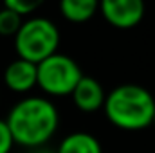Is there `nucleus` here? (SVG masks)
Listing matches in <instances>:
<instances>
[{
    "instance_id": "obj_1",
    "label": "nucleus",
    "mask_w": 155,
    "mask_h": 153,
    "mask_svg": "<svg viewBox=\"0 0 155 153\" xmlns=\"http://www.w3.org/2000/svg\"><path fill=\"white\" fill-rule=\"evenodd\" d=\"M15 144L24 148L43 146L58 130L60 114L52 101L31 96L18 101L5 117Z\"/></svg>"
},
{
    "instance_id": "obj_13",
    "label": "nucleus",
    "mask_w": 155,
    "mask_h": 153,
    "mask_svg": "<svg viewBox=\"0 0 155 153\" xmlns=\"http://www.w3.org/2000/svg\"><path fill=\"white\" fill-rule=\"evenodd\" d=\"M152 124H153V126H155V115H153V121H152Z\"/></svg>"
},
{
    "instance_id": "obj_2",
    "label": "nucleus",
    "mask_w": 155,
    "mask_h": 153,
    "mask_svg": "<svg viewBox=\"0 0 155 153\" xmlns=\"http://www.w3.org/2000/svg\"><path fill=\"white\" fill-rule=\"evenodd\" d=\"M103 110L107 119L123 130H143L152 124L155 99L141 85L126 83L116 86L105 99Z\"/></svg>"
},
{
    "instance_id": "obj_9",
    "label": "nucleus",
    "mask_w": 155,
    "mask_h": 153,
    "mask_svg": "<svg viewBox=\"0 0 155 153\" xmlns=\"http://www.w3.org/2000/svg\"><path fill=\"white\" fill-rule=\"evenodd\" d=\"M97 9H99V2L96 0H63L60 4V11L63 18L74 24L90 20L97 13Z\"/></svg>"
},
{
    "instance_id": "obj_12",
    "label": "nucleus",
    "mask_w": 155,
    "mask_h": 153,
    "mask_svg": "<svg viewBox=\"0 0 155 153\" xmlns=\"http://www.w3.org/2000/svg\"><path fill=\"white\" fill-rule=\"evenodd\" d=\"M13 146H15V141L9 132V126L5 119H0V153H11Z\"/></svg>"
},
{
    "instance_id": "obj_4",
    "label": "nucleus",
    "mask_w": 155,
    "mask_h": 153,
    "mask_svg": "<svg viewBox=\"0 0 155 153\" xmlns=\"http://www.w3.org/2000/svg\"><path fill=\"white\" fill-rule=\"evenodd\" d=\"M38 86L49 96H71L83 77L76 61L67 54H52L36 65Z\"/></svg>"
},
{
    "instance_id": "obj_7",
    "label": "nucleus",
    "mask_w": 155,
    "mask_h": 153,
    "mask_svg": "<svg viewBox=\"0 0 155 153\" xmlns=\"http://www.w3.org/2000/svg\"><path fill=\"white\" fill-rule=\"evenodd\" d=\"M71 96H72L74 105L81 112H96V110L103 108L105 99H107V94H105L101 83L90 76L81 77Z\"/></svg>"
},
{
    "instance_id": "obj_3",
    "label": "nucleus",
    "mask_w": 155,
    "mask_h": 153,
    "mask_svg": "<svg viewBox=\"0 0 155 153\" xmlns=\"http://www.w3.org/2000/svg\"><path fill=\"white\" fill-rule=\"evenodd\" d=\"M58 45L60 31L56 24L43 16H33L25 20L15 36V50L18 58L35 65L56 54Z\"/></svg>"
},
{
    "instance_id": "obj_11",
    "label": "nucleus",
    "mask_w": 155,
    "mask_h": 153,
    "mask_svg": "<svg viewBox=\"0 0 155 153\" xmlns=\"http://www.w3.org/2000/svg\"><path fill=\"white\" fill-rule=\"evenodd\" d=\"M41 2H35V0H5L4 2V7L11 9L13 13H16L18 16H25V15H31L33 11H36Z\"/></svg>"
},
{
    "instance_id": "obj_6",
    "label": "nucleus",
    "mask_w": 155,
    "mask_h": 153,
    "mask_svg": "<svg viewBox=\"0 0 155 153\" xmlns=\"http://www.w3.org/2000/svg\"><path fill=\"white\" fill-rule=\"evenodd\" d=\"M4 83L16 94H25L38 86V69L35 63L25 60H13L4 70Z\"/></svg>"
},
{
    "instance_id": "obj_8",
    "label": "nucleus",
    "mask_w": 155,
    "mask_h": 153,
    "mask_svg": "<svg viewBox=\"0 0 155 153\" xmlns=\"http://www.w3.org/2000/svg\"><path fill=\"white\" fill-rule=\"evenodd\" d=\"M56 153H103V148L92 133L74 132L60 142Z\"/></svg>"
},
{
    "instance_id": "obj_10",
    "label": "nucleus",
    "mask_w": 155,
    "mask_h": 153,
    "mask_svg": "<svg viewBox=\"0 0 155 153\" xmlns=\"http://www.w3.org/2000/svg\"><path fill=\"white\" fill-rule=\"evenodd\" d=\"M22 24H24L22 16H18L7 7L0 9V34L2 36H16Z\"/></svg>"
},
{
    "instance_id": "obj_5",
    "label": "nucleus",
    "mask_w": 155,
    "mask_h": 153,
    "mask_svg": "<svg viewBox=\"0 0 155 153\" xmlns=\"http://www.w3.org/2000/svg\"><path fill=\"white\" fill-rule=\"evenodd\" d=\"M143 0H103L99 4V11L103 18L119 29H130L137 25L144 16Z\"/></svg>"
}]
</instances>
